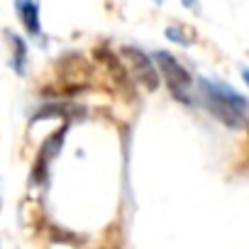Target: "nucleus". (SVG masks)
I'll return each instance as SVG.
<instances>
[{"label":"nucleus","mask_w":249,"mask_h":249,"mask_svg":"<svg viewBox=\"0 0 249 249\" xmlns=\"http://www.w3.org/2000/svg\"><path fill=\"white\" fill-rule=\"evenodd\" d=\"M198 90L203 105L215 120H220L232 130H242L247 124V98L237 93L232 86L215 78H200Z\"/></svg>","instance_id":"obj_1"},{"label":"nucleus","mask_w":249,"mask_h":249,"mask_svg":"<svg viewBox=\"0 0 249 249\" xmlns=\"http://www.w3.org/2000/svg\"><path fill=\"white\" fill-rule=\"evenodd\" d=\"M154 61H157L161 76L166 78L171 95L181 103H188V90H191V83H193L191 71L169 52H154Z\"/></svg>","instance_id":"obj_2"},{"label":"nucleus","mask_w":249,"mask_h":249,"mask_svg":"<svg viewBox=\"0 0 249 249\" xmlns=\"http://www.w3.org/2000/svg\"><path fill=\"white\" fill-rule=\"evenodd\" d=\"M124 54H127V61H130V66H132L135 78L142 81L149 90H157V86H159V73H157V69H154L152 56H147V54H144L142 49H137V47H127V49H124Z\"/></svg>","instance_id":"obj_3"},{"label":"nucleus","mask_w":249,"mask_h":249,"mask_svg":"<svg viewBox=\"0 0 249 249\" xmlns=\"http://www.w3.org/2000/svg\"><path fill=\"white\" fill-rule=\"evenodd\" d=\"M64 135H66V127H61L56 135H52V137L42 144L39 157H37V164H35V169H32V181H35V183H42V181L49 176V164H52V159L59 154V149H61V144H64Z\"/></svg>","instance_id":"obj_4"},{"label":"nucleus","mask_w":249,"mask_h":249,"mask_svg":"<svg viewBox=\"0 0 249 249\" xmlns=\"http://www.w3.org/2000/svg\"><path fill=\"white\" fill-rule=\"evenodd\" d=\"M15 10H18L20 22L25 25L27 35L39 37L42 35V22H39V5H37V0H15Z\"/></svg>","instance_id":"obj_5"},{"label":"nucleus","mask_w":249,"mask_h":249,"mask_svg":"<svg viewBox=\"0 0 249 249\" xmlns=\"http://www.w3.org/2000/svg\"><path fill=\"white\" fill-rule=\"evenodd\" d=\"M10 42H13V69H15V73L22 76L25 66H27V44L18 35H10Z\"/></svg>","instance_id":"obj_6"},{"label":"nucleus","mask_w":249,"mask_h":249,"mask_svg":"<svg viewBox=\"0 0 249 249\" xmlns=\"http://www.w3.org/2000/svg\"><path fill=\"white\" fill-rule=\"evenodd\" d=\"M166 37H169L171 42H176V44H191V42H193V39H191L193 32H191V35H183L181 27H169V30H166Z\"/></svg>","instance_id":"obj_7"},{"label":"nucleus","mask_w":249,"mask_h":249,"mask_svg":"<svg viewBox=\"0 0 249 249\" xmlns=\"http://www.w3.org/2000/svg\"><path fill=\"white\" fill-rule=\"evenodd\" d=\"M183 5L186 8H196V0H183Z\"/></svg>","instance_id":"obj_8"},{"label":"nucleus","mask_w":249,"mask_h":249,"mask_svg":"<svg viewBox=\"0 0 249 249\" xmlns=\"http://www.w3.org/2000/svg\"><path fill=\"white\" fill-rule=\"evenodd\" d=\"M157 3H159V0H157Z\"/></svg>","instance_id":"obj_9"}]
</instances>
